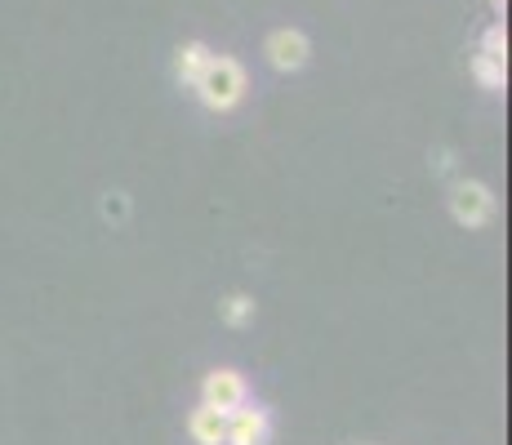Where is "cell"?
<instances>
[{"label": "cell", "instance_id": "1", "mask_svg": "<svg viewBox=\"0 0 512 445\" xmlns=\"http://www.w3.org/2000/svg\"><path fill=\"white\" fill-rule=\"evenodd\" d=\"M192 89L210 112H232L245 98V67L228 54H210V63H205V72L196 76Z\"/></svg>", "mask_w": 512, "mask_h": 445}, {"label": "cell", "instance_id": "4", "mask_svg": "<svg viewBox=\"0 0 512 445\" xmlns=\"http://www.w3.org/2000/svg\"><path fill=\"white\" fill-rule=\"evenodd\" d=\"M201 401L228 414V410H236L241 401H250V383H245V374H241V370H232V365H219V370L205 374V383H201Z\"/></svg>", "mask_w": 512, "mask_h": 445}, {"label": "cell", "instance_id": "3", "mask_svg": "<svg viewBox=\"0 0 512 445\" xmlns=\"http://www.w3.org/2000/svg\"><path fill=\"white\" fill-rule=\"evenodd\" d=\"M223 445H272V414H268V405L241 401L236 410H228V441H223Z\"/></svg>", "mask_w": 512, "mask_h": 445}, {"label": "cell", "instance_id": "7", "mask_svg": "<svg viewBox=\"0 0 512 445\" xmlns=\"http://www.w3.org/2000/svg\"><path fill=\"white\" fill-rule=\"evenodd\" d=\"M210 54L214 49L205 45V41H187L179 45V54H174V76H179V85L192 89L196 85V76L205 72V63H210Z\"/></svg>", "mask_w": 512, "mask_h": 445}, {"label": "cell", "instance_id": "8", "mask_svg": "<svg viewBox=\"0 0 512 445\" xmlns=\"http://www.w3.org/2000/svg\"><path fill=\"white\" fill-rule=\"evenodd\" d=\"M472 76H477L481 89H490V94H499V89H508V63L504 58H490V54H472Z\"/></svg>", "mask_w": 512, "mask_h": 445}, {"label": "cell", "instance_id": "2", "mask_svg": "<svg viewBox=\"0 0 512 445\" xmlns=\"http://www.w3.org/2000/svg\"><path fill=\"white\" fill-rule=\"evenodd\" d=\"M450 214H455L459 227H486L499 214V201L486 183L477 178H464V183L450 187Z\"/></svg>", "mask_w": 512, "mask_h": 445}, {"label": "cell", "instance_id": "12", "mask_svg": "<svg viewBox=\"0 0 512 445\" xmlns=\"http://www.w3.org/2000/svg\"><path fill=\"white\" fill-rule=\"evenodd\" d=\"M490 5H495V14L504 18V9H508V0H490Z\"/></svg>", "mask_w": 512, "mask_h": 445}, {"label": "cell", "instance_id": "6", "mask_svg": "<svg viewBox=\"0 0 512 445\" xmlns=\"http://www.w3.org/2000/svg\"><path fill=\"white\" fill-rule=\"evenodd\" d=\"M187 437H192L196 445H223L228 441V414L201 401L192 414H187Z\"/></svg>", "mask_w": 512, "mask_h": 445}, {"label": "cell", "instance_id": "9", "mask_svg": "<svg viewBox=\"0 0 512 445\" xmlns=\"http://www.w3.org/2000/svg\"><path fill=\"white\" fill-rule=\"evenodd\" d=\"M254 312H259V303H254L250 294H228V299L219 303L223 325H232V330H245V325L254 321Z\"/></svg>", "mask_w": 512, "mask_h": 445}, {"label": "cell", "instance_id": "10", "mask_svg": "<svg viewBox=\"0 0 512 445\" xmlns=\"http://www.w3.org/2000/svg\"><path fill=\"white\" fill-rule=\"evenodd\" d=\"M481 54L504 58V63H508V27H504V18L486 27V36H481Z\"/></svg>", "mask_w": 512, "mask_h": 445}, {"label": "cell", "instance_id": "11", "mask_svg": "<svg viewBox=\"0 0 512 445\" xmlns=\"http://www.w3.org/2000/svg\"><path fill=\"white\" fill-rule=\"evenodd\" d=\"M98 210H103L107 223H125V219H130V196H125V192H103Z\"/></svg>", "mask_w": 512, "mask_h": 445}, {"label": "cell", "instance_id": "5", "mask_svg": "<svg viewBox=\"0 0 512 445\" xmlns=\"http://www.w3.org/2000/svg\"><path fill=\"white\" fill-rule=\"evenodd\" d=\"M263 54H268V63L277 67V72H299L312 58V41L299 27H277V32L263 41Z\"/></svg>", "mask_w": 512, "mask_h": 445}]
</instances>
